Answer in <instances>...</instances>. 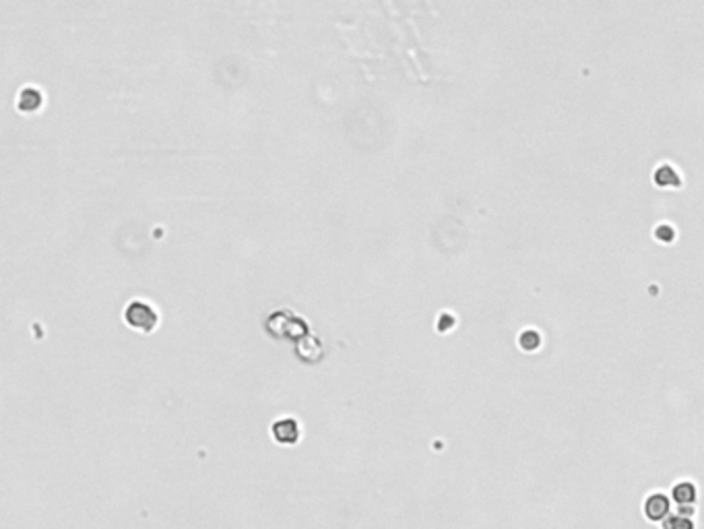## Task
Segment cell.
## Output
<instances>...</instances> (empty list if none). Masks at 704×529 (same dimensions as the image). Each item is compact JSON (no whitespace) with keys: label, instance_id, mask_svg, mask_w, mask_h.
<instances>
[{"label":"cell","instance_id":"6da1fadb","mask_svg":"<svg viewBox=\"0 0 704 529\" xmlns=\"http://www.w3.org/2000/svg\"><path fill=\"white\" fill-rule=\"evenodd\" d=\"M124 318L129 323V327L141 331V333H151L157 327V312L155 309L145 302V300H134L131 302L127 310H124Z\"/></svg>","mask_w":704,"mask_h":529},{"label":"cell","instance_id":"7a4b0ae2","mask_svg":"<svg viewBox=\"0 0 704 529\" xmlns=\"http://www.w3.org/2000/svg\"><path fill=\"white\" fill-rule=\"evenodd\" d=\"M271 432L279 444H296L300 441V422L296 418H281L273 424Z\"/></svg>","mask_w":704,"mask_h":529}]
</instances>
